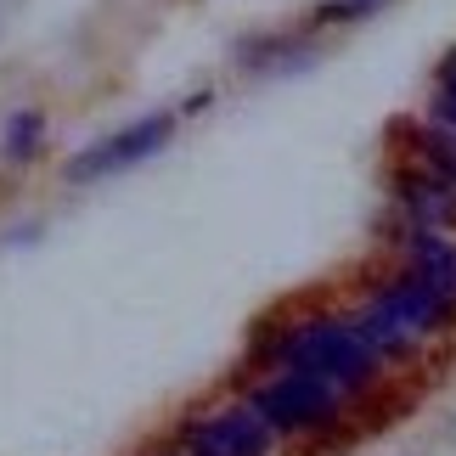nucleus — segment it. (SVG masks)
Instances as JSON below:
<instances>
[{
	"label": "nucleus",
	"instance_id": "11",
	"mask_svg": "<svg viewBox=\"0 0 456 456\" xmlns=\"http://www.w3.org/2000/svg\"><path fill=\"white\" fill-rule=\"evenodd\" d=\"M428 125H440V130L456 135V96L440 91V85H434V96H428Z\"/></svg>",
	"mask_w": 456,
	"mask_h": 456
},
{
	"label": "nucleus",
	"instance_id": "4",
	"mask_svg": "<svg viewBox=\"0 0 456 456\" xmlns=\"http://www.w3.org/2000/svg\"><path fill=\"white\" fill-rule=\"evenodd\" d=\"M169 130H175V113H147V118H135V125L113 130L108 142L74 152V158L62 164V181H68V186L108 181V175H118V169H130V164H142V158H152L158 147L169 142Z\"/></svg>",
	"mask_w": 456,
	"mask_h": 456
},
{
	"label": "nucleus",
	"instance_id": "5",
	"mask_svg": "<svg viewBox=\"0 0 456 456\" xmlns=\"http://www.w3.org/2000/svg\"><path fill=\"white\" fill-rule=\"evenodd\" d=\"M366 299H378L400 327L411 332L417 344H434V338H451V332H456V305L445 299V293H434L423 276H411V271H389V276H378Z\"/></svg>",
	"mask_w": 456,
	"mask_h": 456
},
{
	"label": "nucleus",
	"instance_id": "6",
	"mask_svg": "<svg viewBox=\"0 0 456 456\" xmlns=\"http://www.w3.org/2000/svg\"><path fill=\"white\" fill-rule=\"evenodd\" d=\"M395 203L406 208L411 225H434V232H456V186L440 181L434 169L423 164H400L395 169Z\"/></svg>",
	"mask_w": 456,
	"mask_h": 456
},
{
	"label": "nucleus",
	"instance_id": "8",
	"mask_svg": "<svg viewBox=\"0 0 456 456\" xmlns=\"http://www.w3.org/2000/svg\"><path fill=\"white\" fill-rule=\"evenodd\" d=\"M344 315H349V327L361 332V344L372 349V355H378L383 366H411V361H417V355L428 349V344H417L411 332L400 327V322H395V315L383 310L378 299H361L355 310H344Z\"/></svg>",
	"mask_w": 456,
	"mask_h": 456
},
{
	"label": "nucleus",
	"instance_id": "1",
	"mask_svg": "<svg viewBox=\"0 0 456 456\" xmlns=\"http://www.w3.org/2000/svg\"><path fill=\"white\" fill-rule=\"evenodd\" d=\"M271 366L315 372V378H327L332 389L349 395V400H366L383 383V372H389V366L361 344V332L349 327L344 310H315V315H305V322L282 327V338L271 344Z\"/></svg>",
	"mask_w": 456,
	"mask_h": 456
},
{
	"label": "nucleus",
	"instance_id": "9",
	"mask_svg": "<svg viewBox=\"0 0 456 456\" xmlns=\"http://www.w3.org/2000/svg\"><path fill=\"white\" fill-rule=\"evenodd\" d=\"M411 130V164H423V169H434L440 181H451L456 186V135L451 130H440V125H406Z\"/></svg>",
	"mask_w": 456,
	"mask_h": 456
},
{
	"label": "nucleus",
	"instance_id": "7",
	"mask_svg": "<svg viewBox=\"0 0 456 456\" xmlns=\"http://www.w3.org/2000/svg\"><path fill=\"white\" fill-rule=\"evenodd\" d=\"M395 248H400V271L423 276L434 293H445L456 305V237L451 232H434V225H411L406 220V232H400Z\"/></svg>",
	"mask_w": 456,
	"mask_h": 456
},
{
	"label": "nucleus",
	"instance_id": "2",
	"mask_svg": "<svg viewBox=\"0 0 456 456\" xmlns=\"http://www.w3.org/2000/svg\"><path fill=\"white\" fill-rule=\"evenodd\" d=\"M248 400L282 434V445L288 440H322V434L344 428V417H349V395H338L315 372H299V366H271L259 383H248Z\"/></svg>",
	"mask_w": 456,
	"mask_h": 456
},
{
	"label": "nucleus",
	"instance_id": "13",
	"mask_svg": "<svg viewBox=\"0 0 456 456\" xmlns=\"http://www.w3.org/2000/svg\"><path fill=\"white\" fill-rule=\"evenodd\" d=\"M434 85H440V91H451V96H456V45H451L445 57H440V74H434Z\"/></svg>",
	"mask_w": 456,
	"mask_h": 456
},
{
	"label": "nucleus",
	"instance_id": "14",
	"mask_svg": "<svg viewBox=\"0 0 456 456\" xmlns=\"http://www.w3.org/2000/svg\"><path fill=\"white\" fill-rule=\"evenodd\" d=\"M147 456H191V451H181L175 440H164V445H158V451H147Z\"/></svg>",
	"mask_w": 456,
	"mask_h": 456
},
{
	"label": "nucleus",
	"instance_id": "12",
	"mask_svg": "<svg viewBox=\"0 0 456 456\" xmlns=\"http://www.w3.org/2000/svg\"><path fill=\"white\" fill-rule=\"evenodd\" d=\"M378 6H383V0H327L322 12H327V17H372Z\"/></svg>",
	"mask_w": 456,
	"mask_h": 456
},
{
	"label": "nucleus",
	"instance_id": "10",
	"mask_svg": "<svg viewBox=\"0 0 456 456\" xmlns=\"http://www.w3.org/2000/svg\"><path fill=\"white\" fill-rule=\"evenodd\" d=\"M40 142H45V118L34 113V108L12 113L6 130H0V152H6V158H34V152H40Z\"/></svg>",
	"mask_w": 456,
	"mask_h": 456
},
{
	"label": "nucleus",
	"instance_id": "3",
	"mask_svg": "<svg viewBox=\"0 0 456 456\" xmlns=\"http://www.w3.org/2000/svg\"><path fill=\"white\" fill-rule=\"evenodd\" d=\"M169 440L181 451H191V456H276L282 451V434L254 411L248 395L203 406V411H186Z\"/></svg>",
	"mask_w": 456,
	"mask_h": 456
}]
</instances>
